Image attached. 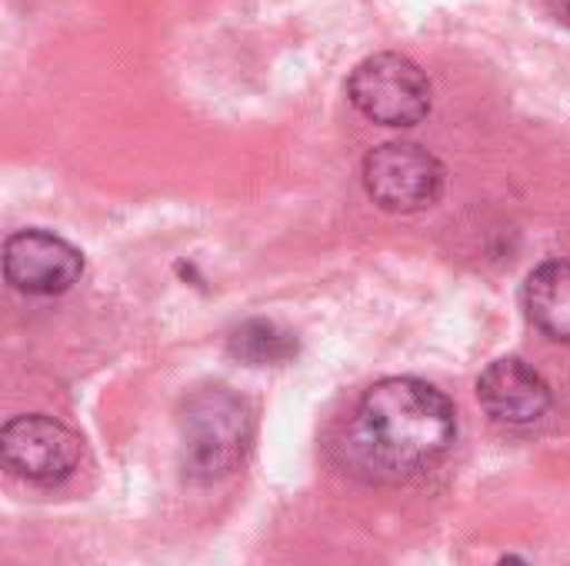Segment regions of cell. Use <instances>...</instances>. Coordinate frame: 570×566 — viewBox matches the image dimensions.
Segmentation results:
<instances>
[{
	"label": "cell",
	"instance_id": "cell-1",
	"mask_svg": "<svg viewBox=\"0 0 570 566\" xmlns=\"http://www.w3.org/2000/svg\"><path fill=\"white\" fill-rule=\"evenodd\" d=\"M458 437L454 404L417 377L374 384L347 427V460L374 484H407L448 457Z\"/></svg>",
	"mask_w": 570,
	"mask_h": 566
},
{
	"label": "cell",
	"instance_id": "cell-2",
	"mask_svg": "<svg viewBox=\"0 0 570 566\" xmlns=\"http://www.w3.org/2000/svg\"><path fill=\"white\" fill-rule=\"evenodd\" d=\"M180 470L194 484L230 477L254 440V420L244 397L230 387H200L180 404Z\"/></svg>",
	"mask_w": 570,
	"mask_h": 566
},
{
	"label": "cell",
	"instance_id": "cell-3",
	"mask_svg": "<svg viewBox=\"0 0 570 566\" xmlns=\"http://www.w3.org/2000/svg\"><path fill=\"white\" fill-rule=\"evenodd\" d=\"M351 103L374 123L414 127L431 113V80L404 53H374L347 80Z\"/></svg>",
	"mask_w": 570,
	"mask_h": 566
},
{
	"label": "cell",
	"instance_id": "cell-4",
	"mask_svg": "<svg viewBox=\"0 0 570 566\" xmlns=\"http://www.w3.org/2000/svg\"><path fill=\"white\" fill-rule=\"evenodd\" d=\"M0 460L13 477L37 487H53L77 470L80 440L70 427L47 414H23L3 424Z\"/></svg>",
	"mask_w": 570,
	"mask_h": 566
},
{
	"label": "cell",
	"instance_id": "cell-5",
	"mask_svg": "<svg viewBox=\"0 0 570 566\" xmlns=\"http://www.w3.org/2000/svg\"><path fill=\"white\" fill-rule=\"evenodd\" d=\"M364 187L377 207L414 214L441 197L444 167L417 143H381L364 157Z\"/></svg>",
	"mask_w": 570,
	"mask_h": 566
},
{
	"label": "cell",
	"instance_id": "cell-6",
	"mask_svg": "<svg viewBox=\"0 0 570 566\" xmlns=\"http://www.w3.org/2000/svg\"><path fill=\"white\" fill-rule=\"evenodd\" d=\"M83 274V257L73 244L50 230H17L3 244V277L37 297L70 290Z\"/></svg>",
	"mask_w": 570,
	"mask_h": 566
},
{
	"label": "cell",
	"instance_id": "cell-7",
	"mask_svg": "<svg viewBox=\"0 0 570 566\" xmlns=\"http://www.w3.org/2000/svg\"><path fill=\"white\" fill-rule=\"evenodd\" d=\"M478 400L488 410V417H494L498 424L531 427V424L544 420V414L551 410V387L524 360L504 357V360H494L481 374Z\"/></svg>",
	"mask_w": 570,
	"mask_h": 566
},
{
	"label": "cell",
	"instance_id": "cell-8",
	"mask_svg": "<svg viewBox=\"0 0 570 566\" xmlns=\"http://www.w3.org/2000/svg\"><path fill=\"white\" fill-rule=\"evenodd\" d=\"M528 320L551 340L570 344V260L541 264L524 284Z\"/></svg>",
	"mask_w": 570,
	"mask_h": 566
},
{
	"label": "cell",
	"instance_id": "cell-9",
	"mask_svg": "<svg viewBox=\"0 0 570 566\" xmlns=\"http://www.w3.org/2000/svg\"><path fill=\"white\" fill-rule=\"evenodd\" d=\"M230 354L240 357L250 367H267V364H284L297 354V344L291 334L277 330L267 320H250L234 330L230 337Z\"/></svg>",
	"mask_w": 570,
	"mask_h": 566
},
{
	"label": "cell",
	"instance_id": "cell-10",
	"mask_svg": "<svg viewBox=\"0 0 570 566\" xmlns=\"http://www.w3.org/2000/svg\"><path fill=\"white\" fill-rule=\"evenodd\" d=\"M551 3H554V13L561 17V23L570 27V0H551Z\"/></svg>",
	"mask_w": 570,
	"mask_h": 566
},
{
	"label": "cell",
	"instance_id": "cell-11",
	"mask_svg": "<svg viewBox=\"0 0 570 566\" xmlns=\"http://www.w3.org/2000/svg\"><path fill=\"white\" fill-rule=\"evenodd\" d=\"M498 566H528V564H524L521 557H504V560H501Z\"/></svg>",
	"mask_w": 570,
	"mask_h": 566
}]
</instances>
